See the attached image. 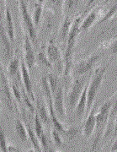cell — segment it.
Wrapping results in <instances>:
<instances>
[{
    "mask_svg": "<svg viewBox=\"0 0 117 152\" xmlns=\"http://www.w3.org/2000/svg\"><path fill=\"white\" fill-rule=\"evenodd\" d=\"M81 22V16L77 17L75 19L72 27L70 30L69 35L67 40V46L64 53L63 59H64V70L63 75L64 77H67L70 74V72L73 69V50L75 48V46L77 43L78 37L79 35L81 29H80V23Z\"/></svg>",
    "mask_w": 117,
    "mask_h": 152,
    "instance_id": "6da1fadb",
    "label": "cell"
},
{
    "mask_svg": "<svg viewBox=\"0 0 117 152\" xmlns=\"http://www.w3.org/2000/svg\"><path fill=\"white\" fill-rule=\"evenodd\" d=\"M111 108L112 101L111 99H109L96 112V127L94 130L95 137L93 141L91 151H95L98 148L101 138L105 134L107 126L109 124Z\"/></svg>",
    "mask_w": 117,
    "mask_h": 152,
    "instance_id": "7a4b0ae2",
    "label": "cell"
},
{
    "mask_svg": "<svg viewBox=\"0 0 117 152\" xmlns=\"http://www.w3.org/2000/svg\"><path fill=\"white\" fill-rule=\"evenodd\" d=\"M107 67H98L96 68L93 75H91L90 80L88 86V101H87V107H86V115H88L89 111L94 106L97 94L100 89L101 88L102 83L104 80V76L107 70Z\"/></svg>",
    "mask_w": 117,
    "mask_h": 152,
    "instance_id": "3957f363",
    "label": "cell"
},
{
    "mask_svg": "<svg viewBox=\"0 0 117 152\" xmlns=\"http://www.w3.org/2000/svg\"><path fill=\"white\" fill-rule=\"evenodd\" d=\"M19 5H20V10L23 25L25 26L29 37L31 39L32 43L34 44L35 46H36L38 40L36 27V26L34 24L33 18H31V14L28 11V8H27L26 5V0H19Z\"/></svg>",
    "mask_w": 117,
    "mask_h": 152,
    "instance_id": "277c9868",
    "label": "cell"
},
{
    "mask_svg": "<svg viewBox=\"0 0 117 152\" xmlns=\"http://www.w3.org/2000/svg\"><path fill=\"white\" fill-rule=\"evenodd\" d=\"M85 82L84 78L75 79L72 82L71 87L68 93V107L71 112L77 107V104L85 87Z\"/></svg>",
    "mask_w": 117,
    "mask_h": 152,
    "instance_id": "5b68a950",
    "label": "cell"
},
{
    "mask_svg": "<svg viewBox=\"0 0 117 152\" xmlns=\"http://www.w3.org/2000/svg\"><path fill=\"white\" fill-rule=\"evenodd\" d=\"M47 55L51 63L57 67V70L60 71V73H63L64 59L61 53V50L59 49L57 45L54 42L53 40H50L47 42Z\"/></svg>",
    "mask_w": 117,
    "mask_h": 152,
    "instance_id": "8992f818",
    "label": "cell"
},
{
    "mask_svg": "<svg viewBox=\"0 0 117 152\" xmlns=\"http://www.w3.org/2000/svg\"><path fill=\"white\" fill-rule=\"evenodd\" d=\"M100 59V55H91L89 58L80 60L79 62H78L73 67L72 71L75 75H83L84 74L90 71Z\"/></svg>",
    "mask_w": 117,
    "mask_h": 152,
    "instance_id": "52a82bcc",
    "label": "cell"
},
{
    "mask_svg": "<svg viewBox=\"0 0 117 152\" xmlns=\"http://www.w3.org/2000/svg\"><path fill=\"white\" fill-rule=\"evenodd\" d=\"M53 107L59 119L62 121L66 119L67 113L64 106V90L62 87H58L53 94Z\"/></svg>",
    "mask_w": 117,
    "mask_h": 152,
    "instance_id": "ba28073f",
    "label": "cell"
},
{
    "mask_svg": "<svg viewBox=\"0 0 117 152\" xmlns=\"http://www.w3.org/2000/svg\"><path fill=\"white\" fill-rule=\"evenodd\" d=\"M1 88H2V93L4 97V102H5L6 106L9 108V111H13V99H12V87L9 82V80L7 76L3 70V67H1Z\"/></svg>",
    "mask_w": 117,
    "mask_h": 152,
    "instance_id": "9c48e42d",
    "label": "cell"
},
{
    "mask_svg": "<svg viewBox=\"0 0 117 152\" xmlns=\"http://www.w3.org/2000/svg\"><path fill=\"white\" fill-rule=\"evenodd\" d=\"M96 109H97V105H94L92 108L89 111V114L87 115L85 124L83 128V135L86 138H90L94 133L96 127Z\"/></svg>",
    "mask_w": 117,
    "mask_h": 152,
    "instance_id": "30bf717a",
    "label": "cell"
},
{
    "mask_svg": "<svg viewBox=\"0 0 117 152\" xmlns=\"http://www.w3.org/2000/svg\"><path fill=\"white\" fill-rule=\"evenodd\" d=\"M29 35L25 36V42H24V62L28 67V69L31 70L36 64V58L33 50L31 42L30 39Z\"/></svg>",
    "mask_w": 117,
    "mask_h": 152,
    "instance_id": "8fae6325",
    "label": "cell"
},
{
    "mask_svg": "<svg viewBox=\"0 0 117 152\" xmlns=\"http://www.w3.org/2000/svg\"><path fill=\"white\" fill-rule=\"evenodd\" d=\"M42 124V121L41 120L38 113H35V121H34L35 132H36L38 139L40 140V144H41V145L42 147V151H50L52 150L49 148V145H48L47 138V135H46V134L44 132Z\"/></svg>",
    "mask_w": 117,
    "mask_h": 152,
    "instance_id": "7c38bea8",
    "label": "cell"
},
{
    "mask_svg": "<svg viewBox=\"0 0 117 152\" xmlns=\"http://www.w3.org/2000/svg\"><path fill=\"white\" fill-rule=\"evenodd\" d=\"M20 75H21V80L23 82L24 87L26 91L27 94L31 97L33 102H36V97L33 91V86H32L31 75H30V69L25 64V62H22L20 65Z\"/></svg>",
    "mask_w": 117,
    "mask_h": 152,
    "instance_id": "4fadbf2b",
    "label": "cell"
},
{
    "mask_svg": "<svg viewBox=\"0 0 117 152\" xmlns=\"http://www.w3.org/2000/svg\"><path fill=\"white\" fill-rule=\"evenodd\" d=\"M0 37H1V44H2L4 57L7 59H9L13 56V48L11 46V41L9 37V35L8 33L5 32V29L4 27L3 23H1L0 26Z\"/></svg>",
    "mask_w": 117,
    "mask_h": 152,
    "instance_id": "5bb4252c",
    "label": "cell"
},
{
    "mask_svg": "<svg viewBox=\"0 0 117 152\" xmlns=\"http://www.w3.org/2000/svg\"><path fill=\"white\" fill-rule=\"evenodd\" d=\"M88 86H89V82L86 83L84 91L80 96L77 107H75V116L78 118H82L84 115H86V107H87V101H88Z\"/></svg>",
    "mask_w": 117,
    "mask_h": 152,
    "instance_id": "9a60e30c",
    "label": "cell"
},
{
    "mask_svg": "<svg viewBox=\"0 0 117 152\" xmlns=\"http://www.w3.org/2000/svg\"><path fill=\"white\" fill-rule=\"evenodd\" d=\"M73 19L71 17L68 16V15H66V17L64 18L62 24H61L58 35L62 44L66 43V41L68 40L70 30H71L72 25H73Z\"/></svg>",
    "mask_w": 117,
    "mask_h": 152,
    "instance_id": "2e32d148",
    "label": "cell"
},
{
    "mask_svg": "<svg viewBox=\"0 0 117 152\" xmlns=\"http://www.w3.org/2000/svg\"><path fill=\"white\" fill-rule=\"evenodd\" d=\"M99 18H100V10H94L90 11L88 14V15L84 19V20L81 22V24H80V29H81V31H88L92 26H94V24L95 23L96 20Z\"/></svg>",
    "mask_w": 117,
    "mask_h": 152,
    "instance_id": "e0dca14e",
    "label": "cell"
},
{
    "mask_svg": "<svg viewBox=\"0 0 117 152\" xmlns=\"http://www.w3.org/2000/svg\"><path fill=\"white\" fill-rule=\"evenodd\" d=\"M36 108L38 110V115L41 120L42 121L44 124H48L51 121V117L49 113V110L47 111V109L46 104L44 103L40 98H37V100H36Z\"/></svg>",
    "mask_w": 117,
    "mask_h": 152,
    "instance_id": "ac0fdd59",
    "label": "cell"
},
{
    "mask_svg": "<svg viewBox=\"0 0 117 152\" xmlns=\"http://www.w3.org/2000/svg\"><path fill=\"white\" fill-rule=\"evenodd\" d=\"M5 20L6 25H7V33L9 35V37L12 42H15V27L13 23V17L11 15L10 10L8 7L5 8Z\"/></svg>",
    "mask_w": 117,
    "mask_h": 152,
    "instance_id": "d6986e66",
    "label": "cell"
},
{
    "mask_svg": "<svg viewBox=\"0 0 117 152\" xmlns=\"http://www.w3.org/2000/svg\"><path fill=\"white\" fill-rule=\"evenodd\" d=\"M15 128L17 135L19 136V138L21 140V141L25 142L28 140V129H26L25 124L22 122L21 120L17 118L15 120Z\"/></svg>",
    "mask_w": 117,
    "mask_h": 152,
    "instance_id": "ffe728a7",
    "label": "cell"
},
{
    "mask_svg": "<svg viewBox=\"0 0 117 152\" xmlns=\"http://www.w3.org/2000/svg\"><path fill=\"white\" fill-rule=\"evenodd\" d=\"M20 65H21V63H20V60L19 58H15V59L11 60L8 67H7L8 75L9 77H14L15 75H17Z\"/></svg>",
    "mask_w": 117,
    "mask_h": 152,
    "instance_id": "44dd1931",
    "label": "cell"
},
{
    "mask_svg": "<svg viewBox=\"0 0 117 152\" xmlns=\"http://www.w3.org/2000/svg\"><path fill=\"white\" fill-rule=\"evenodd\" d=\"M117 114V92H116V101H115V104L113 106V107L111 108L110 111V119H109V124L107 126L106 131H105V134L104 135V138H107L109 134L111 133L112 130V125H113V118H116V116Z\"/></svg>",
    "mask_w": 117,
    "mask_h": 152,
    "instance_id": "7402d4cb",
    "label": "cell"
},
{
    "mask_svg": "<svg viewBox=\"0 0 117 152\" xmlns=\"http://www.w3.org/2000/svg\"><path fill=\"white\" fill-rule=\"evenodd\" d=\"M42 4L41 3L36 4L35 8H34V13H33V20H34V24H35L36 28L39 27V26H40L41 16H42Z\"/></svg>",
    "mask_w": 117,
    "mask_h": 152,
    "instance_id": "603a6c76",
    "label": "cell"
},
{
    "mask_svg": "<svg viewBox=\"0 0 117 152\" xmlns=\"http://www.w3.org/2000/svg\"><path fill=\"white\" fill-rule=\"evenodd\" d=\"M27 129H28V134H29V137H30V139H31V141L32 145L34 147L35 151H42V150L41 149V145H40L41 144H39V141H40V140H39V139H38L36 132L32 130L29 125H27Z\"/></svg>",
    "mask_w": 117,
    "mask_h": 152,
    "instance_id": "cb8c5ba5",
    "label": "cell"
},
{
    "mask_svg": "<svg viewBox=\"0 0 117 152\" xmlns=\"http://www.w3.org/2000/svg\"><path fill=\"white\" fill-rule=\"evenodd\" d=\"M47 80L49 82V85L50 87L52 89V95L54 93L57 91V88H58V80H57V77L55 75L52 73H50L47 75Z\"/></svg>",
    "mask_w": 117,
    "mask_h": 152,
    "instance_id": "d4e9b609",
    "label": "cell"
},
{
    "mask_svg": "<svg viewBox=\"0 0 117 152\" xmlns=\"http://www.w3.org/2000/svg\"><path fill=\"white\" fill-rule=\"evenodd\" d=\"M37 59L39 61V63L42 65L47 67L48 69H52L53 64L51 63V61L48 58L47 55L46 53H44L43 52H40L37 55Z\"/></svg>",
    "mask_w": 117,
    "mask_h": 152,
    "instance_id": "484cf974",
    "label": "cell"
},
{
    "mask_svg": "<svg viewBox=\"0 0 117 152\" xmlns=\"http://www.w3.org/2000/svg\"><path fill=\"white\" fill-rule=\"evenodd\" d=\"M51 135H52V139L53 140L54 144L57 146H62L63 144V140L62 138V136L60 134V132L58 130H57L55 128L52 129L51 130Z\"/></svg>",
    "mask_w": 117,
    "mask_h": 152,
    "instance_id": "4316f807",
    "label": "cell"
},
{
    "mask_svg": "<svg viewBox=\"0 0 117 152\" xmlns=\"http://www.w3.org/2000/svg\"><path fill=\"white\" fill-rule=\"evenodd\" d=\"M102 48L108 49L112 54L117 53V37L114 38L113 40H111L109 42H106V45L102 44Z\"/></svg>",
    "mask_w": 117,
    "mask_h": 152,
    "instance_id": "83f0119b",
    "label": "cell"
},
{
    "mask_svg": "<svg viewBox=\"0 0 117 152\" xmlns=\"http://www.w3.org/2000/svg\"><path fill=\"white\" fill-rule=\"evenodd\" d=\"M116 14H117V3L115 4V5L113 6V7H112L110 10L107 12L105 16L102 17L101 20H99L98 23H99V24H101L102 22L105 21V20H110V19L113 18L115 15H116Z\"/></svg>",
    "mask_w": 117,
    "mask_h": 152,
    "instance_id": "f1b7e54d",
    "label": "cell"
},
{
    "mask_svg": "<svg viewBox=\"0 0 117 152\" xmlns=\"http://www.w3.org/2000/svg\"><path fill=\"white\" fill-rule=\"evenodd\" d=\"M11 87H12V92H13V95H14V97L15 98L19 103H21V99L23 97H22L21 92L20 91L19 88L16 86V85L14 84V83L11 84Z\"/></svg>",
    "mask_w": 117,
    "mask_h": 152,
    "instance_id": "f546056e",
    "label": "cell"
},
{
    "mask_svg": "<svg viewBox=\"0 0 117 152\" xmlns=\"http://www.w3.org/2000/svg\"><path fill=\"white\" fill-rule=\"evenodd\" d=\"M78 133V127H72L69 129H66L65 131V135L69 139H74Z\"/></svg>",
    "mask_w": 117,
    "mask_h": 152,
    "instance_id": "4dcf8cb0",
    "label": "cell"
},
{
    "mask_svg": "<svg viewBox=\"0 0 117 152\" xmlns=\"http://www.w3.org/2000/svg\"><path fill=\"white\" fill-rule=\"evenodd\" d=\"M0 138H1V151L3 152L8 151V144H7L5 134H4V131L3 129V128H1Z\"/></svg>",
    "mask_w": 117,
    "mask_h": 152,
    "instance_id": "1f68e13d",
    "label": "cell"
},
{
    "mask_svg": "<svg viewBox=\"0 0 117 152\" xmlns=\"http://www.w3.org/2000/svg\"><path fill=\"white\" fill-rule=\"evenodd\" d=\"M78 1V0H65L64 1V11L69 12L70 10H72L74 8Z\"/></svg>",
    "mask_w": 117,
    "mask_h": 152,
    "instance_id": "d6a6232c",
    "label": "cell"
},
{
    "mask_svg": "<svg viewBox=\"0 0 117 152\" xmlns=\"http://www.w3.org/2000/svg\"><path fill=\"white\" fill-rule=\"evenodd\" d=\"M22 97H23V99H24V102H25V105L27 106V107L29 108V110L31 112V113H35V108H34V107H33V105H32V102H31V100L28 98V96H26V93L25 92V91L23 90V92H22Z\"/></svg>",
    "mask_w": 117,
    "mask_h": 152,
    "instance_id": "836d02e7",
    "label": "cell"
},
{
    "mask_svg": "<svg viewBox=\"0 0 117 152\" xmlns=\"http://www.w3.org/2000/svg\"><path fill=\"white\" fill-rule=\"evenodd\" d=\"M8 151H19V149L16 148L14 145H8Z\"/></svg>",
    "mask_w": 117,
    "mask_h": 152,
    "instance_id": "e575fe53",
    "label": "cell"
},
{
    "mask_svg": "<svg viewBox=\"0 0 117 152\" xmlns=\"http://www.w3.org/2000/svg\"><path fill=\"white\" fill-rule=\"evenodd\" d=\"M114 135H117V114L115 118V125H114Z\"/></svg>",
    "mask_w": 117,
    "mask_h": 152,
    "instance_id": "d590c367",
    "label": "cell"
},
{
    "mask_svg": "<svg viewBox=\"0 0 117 152\" xmlns=\"http://www.w3.org/2000/svg\"><path fill=\"white\" fill-rule=\"evenodd\" d=\"M111 151H117V138L116 140H115V142L113 143V145H112L111 146V150H110Z\"/></svg>",
    "mask_w": 117,
    "mask_h": 152,
    "instance_id": "8d00e7d4",
    "label": "cell"
},
{
    "mask_svg": "<svg viewBox=\"0 0 117 152\" xmlns=\"http://www.w3.org/2000/svg\"><path fill=\"white\" fill-rule=\"evenodd\" d=\"M94 1H95V0H89V3H88V7H89V6H90L91 4L94 2Z\"/></svg>",
    "mask_w": 117,
    "mask_h": 152,
    "instance_id": "74e56055",
    "label": "cell"
},
{
    "mask_svg": "<svg viewBox=\"0 0 117 152\" xmlns=\"http://www.w3.org/2000/svg\"><path fill=\"white\" fill-rule=\"evenodd\" d=\"M38 1H39V3L42 4V3H43V2H44V1H45V0H38Z\"/></svg>",
    "mask_w": 117,
    "mask_h": 152,
    "instance_id": "f35d334b",
    "label": "cell"
},
{
    "mask_svg": "<svg viewBox=\"0 0 117 152\" xmlns=\"http://www.w3.org/2000/svg\"><path fill=\"white\" fill-rule=\"evenodd\" d=\"M116 16H117V14H116Z\"/></svg>",
    "mask_w": 117,
    "mask_h": 152,
    "instance_id": "ab89813d",
    "label": "cell"
}]
</instances>
